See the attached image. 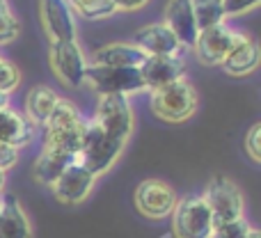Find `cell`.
Returning a JSON list of instances; mask_svg holds the SVG:
<instances>
[{
    "label": "cell",
    "mask_w": 261,
    "mask_h": 238,
    "mask_svg": "<svg viewBox=\"0 0 261 238\" xmlns=\"http://www.w3.org/2000/svg\"><path fill=\"white\" fill-rule=\"evenodd\" d=\"M199 96L195 85L188 78H179V81L170 83V85L153 90L149 96V108L158 119L170 121V124H181L188 121L197 113Z\"/></svg>",
    "instance_id": "obj_1"
},
{
    "label": "cell",
    "mask_w": 261,
    "mask_h": 238,
    "mask_svg": "<svg viewBox=\"0 0 261 238\" xmlns=\"http://www.w3.org/2000/svg\"><path fill=\"white\" fill-rule=\"evenodd\" d=\"M124 147H126V142L108 135L96 121H87L83 147H81V153H78V163H81L90 174L101 176L117 163Z\"/></svg>",
    "instance_id": "obj_2"
},
{
    "label": "cell",
    "mask_w": 261,
    "mask_h": 238,
    "mask_svg": "<svg viewBox=\"0 0 261 238\" xmlns=\"http://www.w3.org/2000/svg\"><path fill=\"white\" fill-rule=\"evenodd\" d=\"M202 199L206 202L208 211L213 216V225H225V222L243 218L245 199L236 181H231L225 174H216L206 183Z\"/></svg>",
    "instance_id": "obj_3"
},
{
    "label": "cell",
    "mask_w": 261,
    "mask_h": 238,
    "mask_svg": "<svg viewBox=\"0 0 261 238\" xmlns=\"http://www.w3.org/2000/svg\"><path fill=\"white\" fill-rule=\"evenodd\" d=\"M170 218L174 238H211L213 227H216L202 195L176 199V206Z\"/></svg>",
    "instance_id": "obj_4"
},
{
    "label": "cell",
    "mask_w": 261,
    "mask_h": 238,
    "mask_svg": "<svg viewBox=\"0 0 261 238\" xmlns=\"http://www.w3.org/2000/svg\"><path fill=\"white\" fill-rule=\"evenodd\" d=\"M48 60L55 78L67 87L76 90L85 83V71L90 64H87L85 53L78 46V41H50Z\"/></svg>",
    "instance_id": "obj_5"
},
{
    "label": "cell",
    "mask_w": 261,
    "mask_h": 238,
    "mask_svg": "<svg viewBox=\"0 0 261 238\" xmlns=\"http://www.w3.org/2000/svg\"><path fill=\"white\" fill-rule=\"evenodd\" d=\"M92 121H96L108 135L126 142L133 133V108L124 94H101Z\"/></svg>",
    "instance_id": "obj_6"
},
{
    "label": "cell",
    "mask_w": 261,
    "mask_h": 238,
    "mask_svg": "<svg viewBox=\"0 0 261 238\" xmlns=\"http://www.w3.org/2000/svg\"><path fill=\"white\" fill-rule=\"evenodd\" d=\"M85 83L96 94H135L144 90V83L140 78L138 69H122V67H96L90 64L85 71Z\"/></svg>",
    "instance_id": "obj_7"
},
{
    "label": "cell",
    "mask_w": 261,
    "mask_h": 238,
    "mask_svg": "<svg viewBox=\"0 0 261 238\" xmlns=\"http://www.w3.org/2000/svg\"><path fill=\"white\" fill-rule=\"evenodd\" d=\"M135 208L149 220H165L176 206V193L163 179H144L135 188Z\"/></svg>",
    "instance_id": "obj_8"
},
{
    "label": "cell",
    "mask_w": 261,
    "mask_h": 238,
    "mask_svg": "<svg viewBox=\"0 0 261 238\" xmlns=\"http://www.w3.org/2000/svg\"><path fill=\"white\" fill-rule=\"evenodd\" d=\"M234 35L236 32L229 25H225V23L206 28V30H199L197 39L193 44L197 62L204 64V67H220L222 60L229 53L231 44H234Z\"/></svg>",
    "instance_id": "obj_9"
},
{
    "label": "cell",
    "mask_w": 261,
    "mask_h": 238,
    "mask_svg": "<svg viewBox=\"0 0 261 238\" xmlns=\"http://www.w3.org/2000/svg\"><path fill=\"white\" fill-rule=\"evenodd\" d=\"M94 183H96V176L90 174L78 161H73L71 165L60 174V179L50 186V190H53L55 199H58L60 204L76 206V204L85 202V199L90 197Z\"/></svg>",
    "instance_id": "obj_10"
},
{
    "label": "cell",
    "mask_w": 261,
    "mask_h": 238,
    "mask_svg": "<svg viewBox=\"0 0 261 238\" xmlns=\"http://www.w3.org/2000/svg\"><path fill=\"white\" fill-rule=\"evenodd\" d=\"M138 71L144 83V90L153 92L179 78H186V64L179 55H147Z\"/></svg>",
    "instance_id": "obj_11"
},
{
    "label": "cell",
    "mask_w": 261,
    "mask_h": 238,
    "mask_svg": "<svg viewBox=\"0 0 261 238\" xmlns=\"http://www.w3.org/2000/svg\"><path fill=\"white\" fill-rule=\"evenodd\" d=\"M39 16L50 41H76V18L67 0H39Z\"/></svg>",
    "instance_id": "obj_12"
},
{
    "label": "cell",
    "mask_w": 261,
    "mask_h": 238,
    "mask_svg": "<svg viewBox=\"0 0 261 238\" xmlns=\"http://www.w3.org/2000/svg\"><path fill=\"white\" fill-rule=\"evenodd\" d=\"M133 44L144 55H179L184 46L179 44L165 23H147L133 37Z\"/></svg>",
    "instance_id": "obj_13"
},
{
    "label": "cell",
    "mask_w": 261,
    "mask_h": 238,
    "mask_svg": "<svg viewBox=\"0 0 261 238\" xmlns=\"http://www.w3.org/2000/svg\"><path fill=\"white\" fill-rule=\"evenodd\" d=\"M229 76H248L259 67V44L245 32H236L227 58L220 64Z\"/></svg>",
    "instance_id": "obj_14"
},
{
    "label": "cell",
    "mask_w": 261,
    "mask_h": 238,
    "mask_svg": "<svg viewBox=\"0 0 261 238\" xmlns=\"http://www.w3.org/2000/svg\"><path fill=\"white\" fill-rule=\"evenodd\" d=\"M165 23L170 28V32L179 39V44L184 46H193L195 39L199 35V28L195 23V14H193V5L190 0H167L165 5Z\"/></svg>",
    "instance_id": "obj_15"
},
{
    "label": "cell",
    "mask_w": 261,
    "mask_h": 238,
    "mask_svg": "<svg viewBox=\"0 0 261 238\" xmlns=\"http://www.w3.org/2000/svg\"><path fill=\"white\" fill-rule=\"evenodd\" d=\"M147 60V55L138 48L135 44H106L92 53V62L96 67H122V69H140V64Z\"/></svg>",
    "instance_id": "obj_16"
},
{
    "label": "cell",
    "mask_w": 261,
    "mask_h": 238,
    "mask_svg": "<svg viewBox=\"0 0 261 238\" xmlns=\"http://www.w3.org/2000/svg\"><path fill=\"white\" fill-rule=\"evenodd\" d=\"M73 161H78V158L71 153H64L53 147H41L39 156L35 158V165H32V176H35L37 183L50 188Z\"/></svg>",
    "instance_id": "obj_17"
},
{
    "label": "cell",
    "mask_w": 261,
    "mask_h": 238,
    "mask_svg": "<svg viewBox=\"0 0 261 238\" xmlns=\"http://www.w3.org/2000/svg\"><path fill=\"white\" fill-rule=\"evenodd\" d=\"M0 238H32V225L16 195L0 197Z\"/></svg>",
    "instance_id": "obj_18"
},
{
    "label": "cell",
    "mask_w": 261,
    "mask_h": 238,
    "mask_svg": "<svg viewBox=\"0 0 261 238\" xmlns=\"http://www.w3.org/2000/svg\"><path fill=\"white\" fill-rule=\"evenodd\" d=\"M35 140V126L12 108L0 110V142L21 149Z\"/></svg>",
    "instance_id": "obj_19"
},
{
    "label": "cell",
    "mask_w": 261,
    "mask_h": 238,
    "mask_svg": "<svg viewBox=\"0 0 261 238\" xmlns=\"http://www.w3.org/2000/svg\"><path fill=\"white\" fill-rule=\"evenodd\" d=\"M58 92L48 85H35L25 94V117L32 126H44L58 103Z\"/></svg>",
    "instance_id": "obj_20"
},
{
    "label": "cell",
    "mask_w": 261,
    "mask_h": 238,
    "mask_svg": "<svg viewBox=\"0 0 261 238\" xmlns=\"http://www.w3.org/2000/svg\"><path fill=\"white\" fill-rule=\"evenodd\" d=\"M85 126H87V121L81 119L78 124L64 126V128H46L44 147L60 149V151L71 153V156L78 158L81 147H83V138H85Z\"/></svg>",
    "instance_id": "obj_21"
},
{
    "label": "cell",
    "mask_w": 261,
    "mask_h": 238,
    "mask_svg": "<svg viewBox=\"0 0 261 238\" xmlns=\"http://www.w3.org/2000/svg\"><path fill=\"white\" fill-rule=\"evenodd\" d=\"M195 14V23L199 30L220 25L225 23V9H222V0H190Z\"/></svg>",
    "instance_id": "obj_22"
},
{
    "label": "cell",
    "mask_w": 261,
    "mask_h": 238,
    "mask_svg": "<svg viewBox=\"0 0 261 238\" xmlns=\"http://www.w3.org/2000/svg\"><path fill=\"white\" fill-rule=\"evenodd\" d=\"M67 3L73 14L87 18V21H101L117 12L113 0H67Z\"/></svg>",
    "instance_id": "obj_23"
},
{
    "label": "cell",
    "mask_w": 261,
    "mask_h": 238,
    "mask_svg": "<svg viewBox=\"0 0 261 238\" xmlns=\"http://www.w3.org/2000/svg\"><path fill=\"white\" fill-rule=\"evenodd\" d=\"M83 119L81 110H78V105L73 103V101L69 99H58V103H55L53 113H50L48 121H46V128H64V126H71V124H78V121Z\"/></svg>",
    "instance_id": "obj_24"
},
{
    "label": "cell",
    "mask_w": 261,
    "mask_h": 238,
    "mask_svg": "<svg viewBox=\"0 0 261 238\" xmlns=\"http://www.w3.org/2000/svg\"><path fill=\"white\" fill-rule=\"evenodd\" d=\"M252 227L245 218H239V220L225 222V225H216L213 227L211 238H248Z\"/></svg>",
    "instance_id": "obj_25"
},
{
    "label": "cell",
    "mask_w": 261,
    "mask_h": 238,
    "mask_svg": "<svg viewBox=\"0 0 261 238\" xmlns=\"http://www.w3.org/2000/svg\"><path fill=\"white\" fill-rule=\"evenodd\" d=\"M18 85H21V69L3 58L0 60V92L9 96Z\"/></svg>",
    "instance_id": "obj_26"
},
{
    "label": "cell",
    "mask_w": 261,
    "mask_h": 238,
    "mask_svg": "<svg viewBox=\"0 0 261 238\" xmlns=\"http://www.w3.org/2000/svg\"><path fill=\"white\" fill-rule=\"evenodd\" d=\"M21 32V23L12 12H0V46L12 44L18 39Z\"/></svg>",
    "instance_id": "obj_27"
},
{
    "label": "cell",
    "mask_w": 261,
    "mask_h": 238,
    "mask_svg": "<svg viewBox=\"0 0 261 238\" xmlns=\"http://www.w3.org/2000/svg\"><path fill=\"white\" fill-rule=\"evenodd\" d=\"M245 151L254 163H261V124H252L245 135Z\"/></svg>",
    "instance_id": "obj_28"
},
{
    "label": "cell",
    "mask_w": 261,
    "mask_h": 238,
    "mask_svg": "<svg viewBox=\"0 0 261 238\" xmlns=\"http://www.w3.org/2000/svg\"><path fill=\"white\" fill-rule=\"evenodd\" d=\"M259 3L261 0H222V9H225V16H239L254 9Z\"/></svg>",
    "instance_id": "obj_29"
},
{
    "label": "cell",
    "mask_w": 261,
    "mask_h": 238,
    "mask_svg": "<svg viewBox=\"0 0 261 238\" xmlns=\"http://www.w3.org/2000/svg\"><path fill=\"white\" fill-rule=\"evenodd\" d=\"M18 163V149L12 147V144H5L0 142V172L7 174L14 165Z\"/></svg>",
    "instance_id": "obj_30"
},
{
    "label": "cell",
    "mask_w": 261,
    "mask_h": 238,
    "mask_svg": "<svg viewBox=\"0 0 261 238\" xmlns=\"http://www.w3.org/2000/svg\"><path fill=\"white\" fill-rule=\"evenodd\" d=\"M147 3L149 0H113L117 12H138V9H142Z\"/></svg>",
    "instance_id": "obj_31"
},
{
    "label": "cell",
    "mask_w": 261,
    "mask_h": 238,
    "mask_svg": "<svg viewBox=\"0 0 261 238\" xmlns=\"http://www.w3.org/2000/svg\"><path fill=\"white\" fill-rule=\"evenodd\" d=\"M5 108H9V96L0 92V110H5Z\"/></svg>",
    "instance_id": "obj_32"
},
{
    "label": "cell",
    "mask_w": 261,
    "mask_h": 238,
    "mask_svg": "<svg viewBox=\"0 0 261 238\" xmlns=\"http://www.w3.org/2000/svg\"><path fill=\"white\" fill-rule=\"evenodd\" d=\"M0 12H12V9H9V3H7V0H0Z\"/></svg>",
    "instance_id": "obj_33"
},
{
    "label": "cell",
    "mask_w": 261,
    "mask_h": 238,
    "mask_svg": "<svg viewBox=\"0 0 261 238\" xmlns=\"http://www.w3.org/2000/svg\"><path fill=\"white\" fill-rule=\"evenodd\" d=\"M5 181H7V174H5V172H0V193L5 190Z\"/></svg>",
    "instance_id": "obj_34"
},
{
    "label": "cell",
    "mask_w": 261,
    "mask_h": 238,
    "mask_svg": "<svg viewBox=\"0 0 261 238\" xmlns=\"http://www.w3.org/2000/svg\"><path fill=\"white\" fill-rule=\"evenodd\" d=\"M248 238H261V234H259L257 229H252V231H250V236H248Z\"/></svg>",
    "instance_id": "obj_35"
},
{
    "label": "cell",
    "mask_w": 261,
    "mask_h": 238,
    "mask_svg": "<svg viewBox=\"0 0 261 238\" xmlns=\"http://www.w3.org/2000/svg\"><path fill=\"white\" fill-rule=\"evenodd\" d=\"M0 60H3V55H0Z\"/></svg>",
    "instance_id": "obj_36"
}]
</instances>
